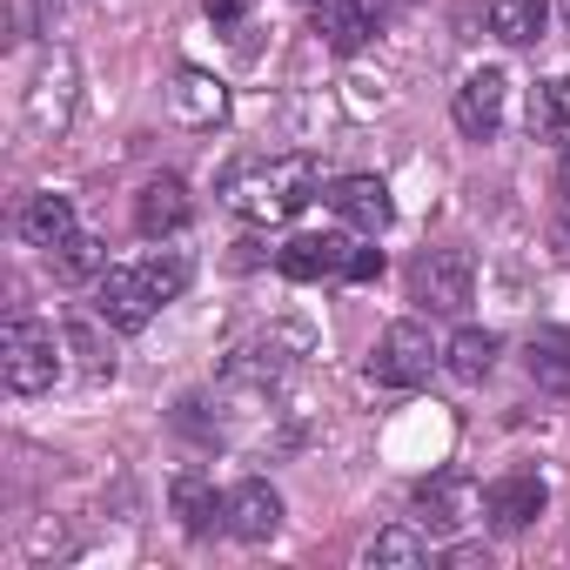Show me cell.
I'll list each match as a JSON object with an SVG mask.
<instances>
[{
  "label": "cell",
  "instance_id": "7",
  "mask_svg": "<svg viewBox=\"0 0 570 570\" xmlns=\"http://www.w3.org/2000/svg\"><path fill=\"white\" fill-rule=\"evenodd\" d=\"M416 523L430 530V537H456L463 523H476L483 517V490L463 476V470H436V476H423L416 483Z\"/></svg>",
  "mask_w": 570,
  "mask_h": 570
},
{
  "label": "cell",
  "instance_id": "22",
  "mask_svg": "<svg viewBox=\"0 0 570 570\" xmlns=\"http://www.w3.org/2000/svg\"><path fill=\"white\" fill-rule=\"evenodd\" d=\"M530 135L537 141H563L570 135V75H550L530 88Z\"/></svg>",
  "mask_w": 570,
  "mask_h": 570
},
{
  "label": "cell",
  "instance_id": "15",
  "mask_svg": "<svg viewBox=\"0 0 570 570\" xmlns=\"http://www.w3.org/2000/svg\"><path fill=\"white\" fill-rule=\"evenodd\" d=\"M350 248L356 242H343V235H296L289 248H275V268L289 282H336L350 268Z\"/></svg>",
  "mask_w": 570,
  "mask_h": 570
},
{
  "label": "cell",
  "instance_id": "13",
  "mask_svg": "<svg viewBox=\"0 0 570 570\" xmlns=\"http://www.w3.org/2000/svg\"><path fill=\"white\" fill-rule=\"evenodd\" d=\"M168 108H175V121H188V128H222V121H228V88H222V75H208V68H181V75L168 81Z\"/></svg>",
  "mask_w": 570,
  "mask_h": 570
},
{
  "label": "cell",
  "instance_id": "18",
  "mask_svg": "<svg viewBox=\"0 0 570 570\" xmlns=\"http://www.w3.org/2000/svg\"><path fill=\"white\" fill-rule=\"evenodd\" d=\"M550 28V0H490V35L510 48H537Z\"/></svg>",
  "mask_w": 570,
  "mask_h": 570
},
{
  "label": "cell",
  "instance_id": "10",
  "mask_svg": "<svg viewBox=\"0 0 570 570\" xmlns=\"http://www.w3.org/2000/svg\"><path fill=\"white\" fill-rule=\"evenodd\" d=\"M383 14H390V0H316V41L330 55H356V48H370Z\"/></svg>",
  "mask_w": 570,
  "mask_h": 570
},
{
  "label": "cell",
  "instance_id": "11",
  "mask_svg": "<svg viewBox=\"0 0 570 570\" xmlns=\"http://www.w3.org/2000/svg\"><path fill=\"white\" fill-rule=\"evenodd\" d=\"M222 530H228L235 543H268V537L282 530V497H275L262 476L235 483V490L222 497Z\"/></svg>",
  "mask_w": 570,
  "mask_h": 570
},
{
  "label": "cell",
  "instance_id": "17",
  "mask_svg": "<svg viewBox=\"0 0 570 570\" xmlns=\"http://www.w3.org/2000/svg\"><path fill=\"white\" fill-rule=\"evenodd\" d=\"M168 503H175V517H181L188 537H208V530L222 523V497H215V483H208L202 470H181V476L168 483Z\"/></svg>",
  "mask_w": 570,
  "mask_h": 570
},
{
  "label": "cell",
  "instance_id": "19",
  "mask_svg": "<svg viewBox=\"0 0 570 570\" xmlns=\"http://www.w3.org/2000/svg\"><path fill=\"white\" fill-rule=\"evenodd\" d=\"M21 235H28L35 248H48V255H55L68 235H81L75 202H68V195H35V202H28V215H21Z\"/></svg>",
  "mask_w": 570,
  "mask_h": 570
},
{
  "label": "cell",
  "instance_id": "2",
  "mask_svg": "<svg viewBox=\"0 0 570 570\" xmlns=\"http://www.w3.org/2000/svg\"><path fill=\"white\" fill-rule=\"evenodd\" d=\"M188 275H195V262L175 255V248H168V255H141V262L101 268V275H95V323H108V330H121V336H141V330L155 323V309L188 289Z\"/></svg>",
  "mask_w": 570,
  "mask_h": 570
},
{
  "label": "cell",
  "instance_id": "26",
  "mask_svg": "<svg viewBox=\"0 0 570 570\" xmlns=\"http://www.w3.org/2000/svg\"><path fill=\"white\" fill-rule=\"evenodd\" d=\"M443 563H450V570H476V563L490 570V550H483V543H450V550H443Z\"/></svg>",
  "mask_w": 570,
  "mask_h": 570
},
{
  "label": "cell",
  "instance_id": "16",
  "mask_svg": "<svg viewBox=\"0 0 570 570\" xmlns=\"http://www.w3.org/2000/svg\"><path fill=\"white\" fill-rule=\"evenodd\" d=\"M523 376L543 390V396H570V336L563 330H537L523 343Z\"/></svg>",
  "mask_w": 570,
  "mask_h": 570
},
{
  "label": "cell",
  "instance_id": "4",
  "mask_svg": "<svg viewBox=\"0 0 570 570\" xmlns=\"http://www.w3.org/2000/svg\"><path fill=\"white\" fill-rule=\"evenodd\" d=\"M75 108H81V68H75V55H68V48H48V55L35 61V75H28V101H21L28 135H35V141L68 135Z\"/></svg>",
  "mask_w": 570,
  "mask_h": 570
},
{
  "label": "cell",
  "instance_id": "27",
  "mask_svg": "<svg viewBox=\"0 0 570 570\" xmlns=\"http://www.w3.org/2000/svg\"><path fill=\"white\" fill-rule=\"evenodd\" d=\"M557 195H563V202H570V135H563V141H557Z\"/></svg>",
  "mask_w": 570,
  "mask_h": 570
},
{
  "label": "cell",
  "instance_id": "28",
  "mask_svg": "<svg viewBox=\"0 0 570 570\" xmlns=\"http://www.w3.org/2000/svg\"><path fill=\"white\" fill-rule=\"evenodd\" d=\"M550 242H557V255L570 262V202H563V215H557V228H550Z\"/></svg>",
  "mask_w": 570,
  "mask_h": 570
},
{
  "label": "cell",
  "instance_id": "1",
  "mask_svg": "<svg viewBox=\"0 0 570 570\" xmlns=\"http://www.w3.org/2000/svg\"><path fill=\"white\" fill-rule=\"evenodd\" d=\"M323 195V161L316 155H248V161H235L228 175H222V202L242 215V222H289V215H303L309 202Z\"/></svg>",
  "mask_w": 570,
  "mask_h": 570
},
{
  "label": "cell",
  "instance_id": "9",
  "mask_svg": "<svg viewBox=\"0 0 570 570\" xmlns=\"http://www.w3.org/2000/svg\"><path fill=\"white\" fill-rule=\"evenodd\" d=\"M543 503H550V483H543L537 470H510V476H497V483L483 490V517H490L503 537L530 530V523L543 517Z\"/></svg>",
  "mask_w": 570,
  "mask_h": 570
},
{
  "label": "cell",
  "instance_id": "20",
  "mask_svg": "<svg viewBox=\"0 0 570 570\" xmlns=\"http://www.w3.org/2000/svg\"><path fill=\"white\" fill-rule=\"evenodd\" d=\"M497 350H503V343H497L490 330H456V336L443 343V370H450L456 383H483V376L497 370Z\"/></svg>",
  "mask_w": 570,
  "mask_h": 570
},
{
  "label": "cell",
  "instance_id": "23",
  "mask_svg": "<svg viewBox=\"0 0 570 570\" xmlns=\"http://www.w3.org/2000/svg\"><path fill=\"white\" fill-rule=\"evenodd\" d=\"M108 268V248L95 242V235H68L61 248H55V275L61 282H88V275H101Z\"/></svg>",
  "mask_w": 570,
  "mask_h": 570
},
{
  "label": "cell",
  "instance_id": "14",
  "mask_svg": "<svg viewBox=\"0 0 570 570\" xmlns=\"http://www.w3.org/2000/svg\"><path fill=\"white\" fill-rule=\"evenodd\" d=\"M330 202H336V215H343L350 228H363V235H383V228L396 222V202H390V181H383V175H343V181L330 188Z\"/></svg>",
  "mask_w": 570,
  "mask_h": 570
},
{
  "label": "cell",
  "instance_id": "6",
  "mask_svg": "<svg viewBox=\"0 0 570 570\" xmlns=\"http://www.w3.org/2000/svg\"><path fill=\"white\" fill-rule=\"evenodd\" d=\"M436 363H443V350L430 343L423 323H390L383 343L370 350V383H383V390H423Z\"/></svg>",
  "mask_w": 570,
  "mask_h": 570
},
{
  "label": "cell",
  "instance_id": "24",
  "mask_svg": "<svg viewBox=\"0 0 570 570\" xmlns=\"http://www.w3.org/2000/svg\"><path fill=\"white\" fill-rule=\"evenodd\" d=\"M68 343H75V356H81V370L101 383V376H115V356H101V343H95V330L88 323H68Z\"/></svg>",
  "mask_w": 570,
  "mask_h": 570
},
{
  "label": "cell",
  "instance_id": "8",
  "mask_svg": "<svg viewBox=\"0 0 570 570\" xmlns=\"http://www.w3.org/2000/svg\"><path fill=\"white\" fill-rule=\"evenodd\" d=\"M503 101H510V75H503V68H476V75H463V88H456V101H450L456 135L490 141V135L503 128Z\"/></svg>",
  "mask_w": 570,
  "mask_h": 570
},
{
  "label": "cell",
  "instance_id": "5",
  "mask_svg": "<svg viewBox=\"0 0 570 570\" xmlns=\"http://www.w3.org/2000/svg\"><path fill=\"white\" fill-rule=\"evenodd\" d=\"M410 296L430 316H463L470 296H476V262H470V248H423L416 268H410Z\"/></svg>",
  "mask_w": 570,
  "mask_h": 570
},
{
  "label": "cell",
  "instance_id": "29",
  "mask_svg": "<svg viewBox=\"0 0 570 570\" xmlns=\"http://www.w3.org/2000/svg\"><path fill=\"white\" fill-rule=\"evenodd\" d=\"M242 14V0H208V21H235Z\"/></svg>",
  "mask_w": 570,
  "mask_h": 570
},
{
  "label": "cell",
  "instance_id": "12",
  "mask_svg": "<svg viewBox=\"0 0 570 570\" xmlns=\"http://www.w3.org/2000/svg\"><path fill=\"white\" fill-rule=\"evenodd\" d=\"M188 222H195L188 181H181V175H148L141 195H135V228H141L148 242H161V235H181Z\"/></svg>",
  "mask_w": 570,
  "mask_h": 570
},
{
  "label": "cell",
  "instance_id": "30",
  "mask_svg": "<svg viewBox=\"0 0 570 570\" xmlns=\"http://www.w3.org/2000/svg\"><path fill=\"white\" fill-rule=\"evenodd\" d=\"M390 8H403V0H390Z\"/></svg>",
  "mask_w": 570,
  "mask_h": 570
},
{
  "label": "cell",
  "instance_id": "3",
  "mask_svg": "<svg viewBox=\"0 0 570 570\" xmlns=\"http://www.w3.org/2000/svg\"><path fill=\"white\" fill-rule=\"evenodd\" d=\"M55 376H61V336H55V323L14 309L8 330H0V383H8L14 396H41V390H55Z\"/></svg>",
  "mask_w": 570,
  "mask_h": 570
},
{
  "label": "cell",
  "instance_id": "21",
  "mask_svg": "<svg viewBox=\"0 0 570 570\" xmlns=\"http://www.w3.org/2000/svg\"><path fill=\"white\" fill-rule=\"evenodd\" d=\"M363 563H370V570H416V563H430V543H423L410 523H390V530H376V537L363 543Z\"/></svg>",
  "mask_w": 570,
  "mask_h": 570
},
{
  "label": "cell",
  "instance_id": "25",
  "mask_svg": "<svg viewBox=\"0 0 570 570\" xmlns=\"http://www.w3.org/2000/svg\"><path fill=\"white\" fill-rule=\"evenodd\" d=\"M383 275V248H376V235L363 242V248H350V268H343V282H376Z\"/></svg>",
  "mask_w": 570,
  "mask_h": 570
}]
</instances>
